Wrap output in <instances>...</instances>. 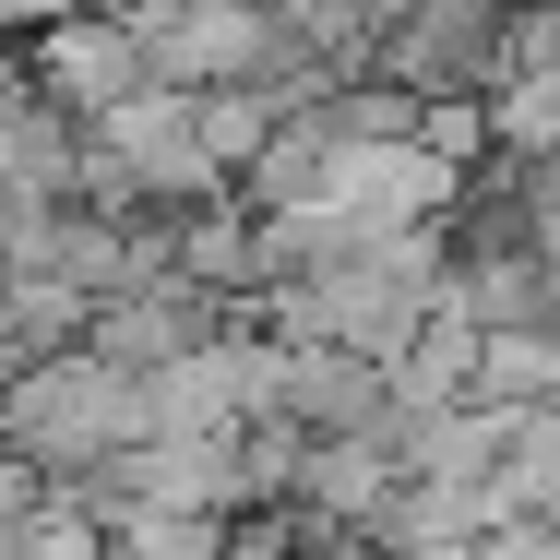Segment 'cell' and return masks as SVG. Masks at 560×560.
<instances>
[{
	"label": "cell",
	"instance_id": "1",
	"mask_svg": "<svg viewBox=\"0 0 560 560\" xmlns=\"http://www.w3.org/2000/svg\"><path fill=\"white\" fill-rule=\"evenodd\" d=\"M143 430H155L143 370H119V358H96V346H48V358L0 394V442L24 453V465H48V489L96 477V465L131 453Z\"/></svg>",
	"mask_w": 560,
	"mask_h": 560
},
{
	"label": "cell",
	"instance_id": "2",
	"mask_svg": "<svg viewBox=\"0 0 560 560\" xmlns=\"http://www.w3.org/2000/svg\"><path fill=\"white\" fill-rule=\"evenodd\" d=\"M12 48H24V72H36L72 119H108L119 96H143V84H155L143 24L108 12V0H84V12H60V24H36V36H12Z\"/></svg>",
	"mask_w": 560,
	"mask_h": 560
},
{
	"label": "cell",
	"instance_id": "3",
	"mask_svg": "<svg viewBox=\"0 0 560 560\" xmlns=\"http://www.w3.org/2000/svg\"><path fill=\"white\" fill-rule=\"evenodd\" d=\"M238 323V299H215V287H191V275H155V287H131V299H96V358H119V370H167V358H191L203 335H226Z\"/></svg>",
	"mask_w": 560,
	"mask_h": 560
},
{
	"label": "cell",
	"instance_id": "4",
	"mask_svg": "<svg viewBox=\"0 0 560 560\" xmlns=\"http://www.w3.org/2000/svg\"><path fill=\"white\" fill-rule=\"evenodd\" d=\"M311 442H335V430H394L406 406H394V370L382 358H358V346H287V394H275Z\"/></svg>",
	"mask_w": 560,
	"mask_h": 560
},
{
	"label": "cell",
	"instance_id": "5",
	"mask_svg": "<svg viewBox=\"0 0 560 560\" xmlns=\"http://www.w3.org/2000/svg\"><path fill=\"white\" fill-rule=\"evenodd\" d=\"M394 442H406V477H465V489H489V477L513 465V406L465 394V406H430V418H394Z\"/></svg>",
	"mask_w": 560,
	"mask_h": 560
},
{
	"label": "cell",
	"instance_id": "6",
	"mask_svg": "<svg viewBox=\"0 0 560 560\" xmlns=\"http://www.w3.org/2000/svg\"><path fill=\"white\" fill-rule=\"evenodd\" d=\"M394 489H406V442H394V430H335V442H311L299 513H323V525H370Z\"/></svg>",
	"mask_w": 560,
	"mask_h": 560
},
{
	"label": "cell",
	"instance_id": "7",
	"mask_svg": "<svg viewBox=\"0 0 560 560\" xmlns=\"http://www.w3.org/2000/svg\"><path fill=\"white\" fill-rule=\"evenodd\" d=\"M477 346H489V323H477L465 299H430V323L394 346V406H406V418L465 406V394H477Z\"/></svg>",
	"mask_w": 560,
	"mask_h": 560
},
{
	"label": "cell",
	"instance_id": "8",
	"mask_svg": "<svg viewBox=\"0 0 560 560\" xmlns=\"http://www.w3.org/2000/svg\"><path fill=\"white\" fill-rule=\"evenodd\" d=\"M226 525L238 513H191V501H119L108 549L119 560H226Z\"/></svg>",
	"mask_w": 560,
	"mask_h": 560
},
{
	"label": "cell",
	"instance_id": "9",
	"mask_svg": "<svg viewBox=\"0 0 560 560\" xmlns=\"http://www.w3.org/2000/svg\"><path fill=\"white\" fill-rule=\"evenodd\" d=\"M477 394H489V406H537V394H560V323L489 335V346H477Z\"/></svg>",
	"mask_w": 560,
	"mask_h": 560
},
{
	"label": "cell",
	"instance_id": "10",
	"mask_svg": "<svg viewBox=\"0 0 560 560\" xmlns=\"http://www.w3.org/2000/svg\"><path fill=\"white\" fill-rule=\"evenodd\" d=\"M501 489H513L525 513H560V394L513 406V465H501Z\"/></svg>",
	"mask_w": 560,
	"mask_h": 560
},
{
	"label": "cell",
	"instance_id": "11",
	"mask_svg": "<svg viewBox=\"0 0 560 560\" xmlns=\"http://www.w3.org/2000/svg\"><path fill=\"white\" fill-rule=\"evenodd\" d=\"M191 108H203V143H215V167H226V179H238V167L275 143V119H287L262 84H215V96H191Z\"/></svg>",
	"mask_w": 560,
	"mask_h": 560
},
{
	"label": "cell",
	"instance_id": "12",
	"mask_svg": "<svg viewBox=\"0 0 560 560\" xmlns=\"http://www.w3.org/2000/svg\"><path fill=\"white\" fill-rule=\"evenodd\" d=\"M525 238L560 262V155H525Z\"/></svg>",
	"mask_w": 560,
	"mask_h": 560
},
{
	"label": "cell",
	"instance_id": "13",
	"mask_svg": "<svg viewBox=\"0 0 560 560\" xmlns=\"http://www.w3.org/2000/svg\"><path fill=\"white\" fill-rule=\"evenodd\" d=\"M24 370H36V335H24V323H12V299H0V394H12Z\"/></svg>",
	"mask_w": 560,
	"mask_h": 560
},
{
	"label": "cell",
	"instance_id": "14",
	"mask_svg": "<svg viewBox=\"0 0 560 560\" xmlns=\"http://www.w3.org/2000/svg\"><path fill=\"white\" fill-rule=\"evenodd\" d=\"M60 12H84V0H0V36H36V24H60Z\"/></svg>",
	"mask_w": 560,
	"mask_h": 560
},
{
	"label": "cell",
	"instance_id": "15",
	"mask_svg": "<svg viewBox=\"0 0 560 560\" xmlns=\"http://www.w3.org/2000/svg\"><path fill=\"white\" fill-rule=\"evenodd\" d=\"M0 560H48V549H24V537H12V549H0Z\"/></svg>",
	"mask_w": 560,
	"mask_h": 560
}]
</instances>
